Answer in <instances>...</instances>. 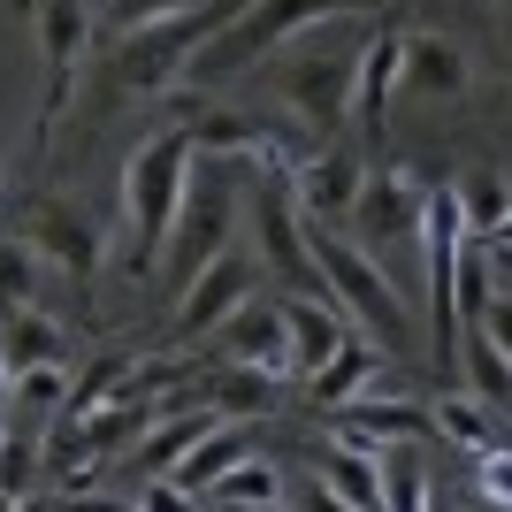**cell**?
<instances>
[{"label": "cell", "mask_w": 512, "mask_h": 512, "mask_svg": "<svg viewBox=\"0 0 512 512\" xmlns=\"http://www.w3.org/2000/svg\"><path fill=\"white\" fill-rule=\"evenodd\" d=\"M199 138L192 130H161L123 161V268L138 283L161 268V245L176 230V207H184V184H192Z\"/></svg>", "instance_id": "cell-1"}, {"label": "cell", "mask_w": 512, "mask_h": 512, "mask_svg": "<svg viewBox=\"0 0 512 512\" xmlns=\"http://www.w3.org/2000/svg\"><path fill=\"white\" fill-rule=\"evenodd\" d=\"M337 23V16H329ZM329 23H314V31H299L291 39V54L276 62V92L283 107L299 115L314 138H337L344 123H360V46L352 39H329ZM375 31V23H367Z\"/></svg>", "instance_id": "cell-2"}, {"label": "cell", "mask_w": 512, "mask_h": 512, "mask_svg": "<svg viewBox=\"0 0 512 512\" xmlns=\"http://www.w3.org/2000/svg\"><path fill=\"white\" fill-rule=\"evenodd\" d=\"M329 16H375V0H245V8L199 46V62H192L184 85H230L237 69L268 62V46H291L299 31H314V23H329Z\"/></svg>", "instance_id": "cell-3"}, {"label": "cell", "mask_w": 512, "mask_h": 512, "mask_svg": "<svg viewBox=\"0 0 512 512\" xmlns=\"http://www.w3.org/2000/svg\"><path fill=\"white\" fill-rule=\"evenodd\" d=\"M237 214H245V184L230 176V153H207L192 161V184H184V207H176V230L161 245V268L176 283H192L214 253L237 245Z\"/></svg>", "instance_id": "cell-4"}, {"label": "cell", "mask_w": 512, "mask_h": 512, "mask_svg": "<svg viewBox=\"0 0 512 512\" xmlns=\"http://www.w3.org/2000/svg\"><path fill=\"white\" fill-rule=\"evenodd\" d=\"M245 0H222V8H184V16H169V23H146V31H123L115 39V85L123 92H169V85H184L192 77V62H199V46L222 31V23L237 16Z\"/></svg>", "instance_id": "cell-5"}, {"label": "cell", "mask_w": 512, "mask_h": 512, "mask_svg": "<svg viewBox=\"0 0 512 512\" xmlns=\"http://www.w3.org/2000/svg\"><path fill=\"white\" fill-rule=\"evenodd\" d=\"M314 268H321V291L360 321V329L406 344V291L383 276V260L367 253L360 237H337L329 222H314Z\"/></svg>", "instance_id": "cell-6"}, {"label": "cell", "mask_w": 512, "mask_h": 512, "mask_svg": "<svg viewBox=\"0 0 512 512\" xmlns=\"http://www.w3.org/2000/svg\"><path fill=\"white\" fill-rule=\"evenodd\" d=\"M421 230H428V184H413L406 169H367V192L352 207V237L383 260H406L413 291H421Z\"/></svg>", "instance_id": "cell-7"}, {"label": "cell", "mask_w": 512, "mask_h": 512, "mask_svg": "<svg viewBox=\"0 0 512 512\" xmlns=\"http://www.w3.org/2000/svg\"><path fill=\"white\" fill-rule=\"evenodd\" d=\"M260 291V260L245 253V245H230V253H214L207 268H199L192 283H176V314H169V337L176 344H199L214 337L222 321L237 314V306Z\"/></svg>", "instance_id": "cell-8"}, {"label": "cell", "mask_w": 512, "mask_h": 512, "mask_svg": "<svg viewBox=\"0 0 512 512\" xmlns=\"http://www.w3.org/2000/svg\"><path fill=\"white\" fill-rule=\"evenodd\" d=\"M207 344H214V360H230V367L291 375V314H283V299H268V291H253V299L237 306Z\"/></svg>", "instance_id": "cell-9"}, {"label": "cell", "mask_w": 512, "mask_h": 512, "mask_svg": "<svg viewBox=\"0 0 512 512\" xmlns=\"http://www.w3.org/2000/svg\"><path fill=\"white\" fill-rule=\"evenodd\" d=\"M23 237H31L39 260H46V268H62L69 283H92V276H100V260H107L92 214H77L69 199H39V207L23 214Z\"/></svg>", "instance_id": "cell-10"}, {"label": "cell", "mask_w": 512, "mask_h": 512, "mask_svg": "<svg viewBox=\"0 0 512 512\" xmlns=\"http://www.w3.org/2000/svg\"><path fill=\"white\" fill-rule=\"evenodd\" d=\"M291 192H299V207H306V222H352V207H360V192H367V161L344 138H329V146L314 153V161H299L291 169Z\"/></svg>", "instance_id": "cell-11"}, {"label": "cell", "mask_w": 512, "mask_h": 512, "mask_svg": "<svg viewBox=\"0 0 512 512\" xmlns=\"http://www.w3.org/2000/svg\"><path fill=\"white\" fill-rule=\"evenodd\" d=\"M92 23H100V8L92 0H39V46H46V130L62 123L69 107V85H77V62H85L92 46Z\"/></svg>", "instance_id": "cell-12"}, {"label": "cell", "mask_w": 512, "mask_h": 512, "mask_svg": "<svg viewBox=\"0 0 512 512\" xmlns=\"http://www.w3.org/2000/svg\"><path fill=\"white\" fill-rule=\"evenodd\" d=\"M398 85H406L413 100L444 107V100H467V92H474V62H467V46L451 39V31H406Z\"/></svg>", "instance_id": "cell-13"}, {"label": "cell", "mask_w": 512, "mask_h": 512, "mask_svg": "<svg viewBox=\"0 0 512 512\" xmlns=\"http://www.w3.org/2000/svg\"><path fill=\"white\" fill-rule=\"evenodd\" d=\"M283 314H291V375L329 367L344 352V337H352V321H344V306L329 299V291H291Z\"/></svg>", "instance_id": "cell-14"}, {"label": "cell", "mask_w": 512, "mask_h": 512, "mask_svg": "<svg viewBox=\"0 0 512 512\" xmlns=\"http://www.w3.org/2000/svg\"><path fill=\"white\" fill-rule=\"evenodd\" d=\"M268 390H276V375H260V367H207V375H192V406H207L214 421H260L268 413Z\"/></svg>", "instance_id": "cell-15"}, {"label": "cell", "mask_w": 512, "mask_h": 512, "mask_svg": "<svg viewBox=\"0 0 512 512\" xmlns=\"http://www.w3.org/2000/svg\"><path fill=\"white\" fill-rule=\"evenodd\" d=\"M207 428H222L207 406H184V413H169V421H153V436L130 451V474H138V482H146V474H176V467L199 451V436H207Z\"/></svg>", "instance_id": "cell-16"}, {"label": "cell", "mask_w": 512, "mask_h": 512, "mask_svg": "<svg viewBox=\"0 0 512 512\" xmlns=\"http://www.w3.org/2000/svg\"><path fill=\"white\" fill-rule=\"evenodd\" d=\"M337 428L360 444V436H383V444H413L436 428V406H413V398H352L337 413Z\"/></svg>", "instance_id": "cell-17"}, {"label": "cell", "mask_w": 512, "mask_h": 512, "mask_svg": "<svg viewBox=\"0 0 512 512\" xmlns=\"http://www.w3.org/2000/svg\"><path fill=\"white\" fill-rule=\"evenodd\" d=\"M306 383H314V406L344 413V406H352V398H367V390L383 383V352H375V344H367V337H344V352H337V360H329V367H314Z\"/></svg>", "instance_id": "cell-18"}, {"label": "cell", "mask_w": 512, "mask_h": 512, "mask_svg": "<svg viewBox=\"0 0 512 512\" xmlns=\"http://www.w3.org/2000/svg\"><path fill=\"white\" fill-rule=\"evenodd\" d=\"M0 352H8V375L16 367H62L69 329L46 306H23V314H0Z\"/></svg>", "instance_id": "cell-19"}, {"label": "cell", "mask_w": 512, "mask_h": 512, "mask_svg": "<svg viewBox=\"0 0 512 512\" xmlns=\"http://www.w3.org/2000/svg\"><path fill=\"white\" fill-rule=\"evenodd\" d=\"M398 62H406V31H398V23H375L367 46H360V130L383 123L390 85H398Z\"/></svg>", "instance_id": "cell-20"}, {"label": "cell", "mask_w": 512, "mask_h": 512, "mask_svg": "<svg viewBox=\"0 0 512 512\" xmlns=\"http://www.w3.org/2000/svg\"><path fill=\"white\" fill-rule=\"evenodd\" d=\"M459 367H467V390H474V398L512 421V352L490 337V329H482V321L459 337Z\"/></svg>", "instance_id": "cell-21"}, {"label": "cell", "mask_w": 512, "mask_h": 512, "mask_svg": "<svg viewBox=\"0 0 512 512\" xmlns=\"http://www.w3.org/2000/svg\"><path fill=\"white\" fill-rule=\"evenodd\" d=\"M237 459H253V444H245V428H237V421H222V428H207V436H199V451L176 467V482H184L192 497H214V482H222Z\"/></svg>", "instance_id": "cell-22"}, {"label": "cell", "mask_w": 512, "mask_h": 512, "mask_svg": "<svg viewBox=\"0 0 512 512\" xmlns=\"http://www.w3.org/2000/svg\"><path fill=\"white\" fill-rule=\"evenodd\" d=\"M451 199H459V214H467L474 237H497V222L512 214V176L505 169H467L451 184Z\"/></svg>", "instance_id": "cell-23"}, {"label": "cell", "mask_w": 512, "mask_h": 512, "mask_svg": "<svg viewBox=\"0 0 512 512\" xmlns=\"http://www.w3.org/2000/svg\"><path fill=\"white\" fill-rule=\"evenodd\" d=\"M39 276H46V260L31 237H0V314H23V306H39Z\"/></svg>", "instance_id": "cell-24"}, {"label": "cell", "mask_w": 512, "mask_h": 512, "mask_svg": "<svg viewBox=\"0 0 512 512\" xmlns=\"http://www.w3.org/2000/svg\"><path fill=\"white\" fill-rule=\"evenodd\" d=\"M436 428H444L451 444H467V451H490V444H505L490 428V406L474 398V390H451V398H436Z\"/></svg>", "instance_id": "cell-25"}, {"label": "cell", "mask_w": 512, "mask_h": 512, "mask_svg": "<svg viewBox=\"0 0 512 512\" xmlns=\"http://www.w3.org/2000/svg\"><path fill=\"white\" fill-rule=\"evenodd\" d=\"M268 497H283V474L268 467V459H237L230 474H222V482H214V505H268Z\"/></svg>", "instance_id": "cell-26"}, {"label": "cell", "mask_w": 512, "mask_h": 512, "mask_svg": "<svg viewBox=\"0 0 512 512\" xmlns=\"http://www.w3.org/2000/svg\"><path fill=\"white\" fill-rule=\"evenodd\" d=\"M184 8H199V0H107L100 8V23L123 39V31H146V23H169V16H184Z\"/></svg>", "instance_id": "cell-27"}, {"label": "cell", "mask_w": 512, "mask_h": 512, "mask_svg": "<svg viewBox=\"0 0 512 512\" xmlns=\"http://www.w3.org/2000/svg\"><path fill=\"white\" fill-rule=\"evenodd\" d=\"M474 482H482V497H490L497 512H512V436L490 451H474Z\"/></svg>", "instance_id": "cell-28"}, {"label": "cell", "mask_w": 512, "mask_h": 512, "mask_svg": "<svg viewBox=\"0 0 512 512\" xmlns=\"http://www.w3.org/2000/svg\"><path fill=\"white\" fill-rule=\"evenodd\" d=\"M283 505H291V512H360L352 497H337V490H329L321 474H306V482H283Z\"/></svg>", "instance_id": "cell-29"}, {"label": "cell", "mask_w": 512, "mask_h": 512, "mask_svg": "<svg viewBox=\"0 0 512 512\" xmlns=\"http://www.w3.org/2000/svg\"><path fill=\"white\" fill-rule=\"evenodd\" d=\"M482 329H490V337H497V344L512 352V291H497V299L482 306Z\"/></svg>", "instance_id": "cell-30"}, {"label": "cell", "mask_w": 512, "mask_h": 512, "mask_svg": "<svg viewBox=\"0 0 512 512\" xmlns=\"http://www.w3.org/2000/svg\"><path fill=\"white\" fill-rule=\"evenodd\" d=\"M497 39L512 46V0H497Z\"/></svg>", "instance_id": "cell-31"}, {"label": "cell", "mask_w": 512, "mask_h": 512, "mask_svg": "<svg viewBox=\"0 0 512 512\" xmlns=\"http://www.w3.org/2000/svg\"><path fill=\"white\" fill-rule=\"evenodd\" d=\"M222 512H291L283 497H268V505H222Z\"/></svg>", "instance_id": "cell-32"}]
</instances>
